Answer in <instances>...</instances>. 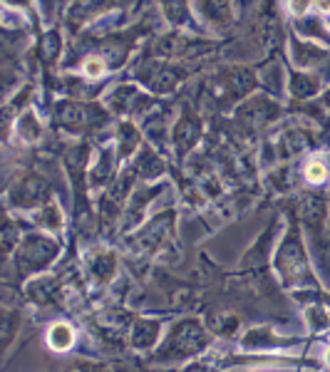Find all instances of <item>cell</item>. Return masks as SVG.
I'll return each mask as SVG.
<instances>
[{"label": "cell", "instance_id": "1", "mask_svg": "<svg viewBox=\"0 0 330 372\" xmlns=\"http://www.w3.org/2000/svg\"><path fill=\"white\" fill-rule=\"evenodd\" d=\"M47 342H50L52 350H67V348H72V342H75V333H72V328H70L67 323H58V325L50 328Z\"/></svg>", "mask_w": 330, "mask_h": 372}, {"label": "cell", "instance_id": "2", "mask_svg": "<svg viewBox=\"0 0 330 372\" xmlns=\"http://www.w3.org/2000/svg\"><path fill=\"white\" fill-rule=\"evenodd\" d=\"M306 176H308V181H313V184H320V181L328 179V169H325L323 162H311L308 169H306Z\"/></svg>", "mask_w": 330, "mask_h": 372}, {"label": "cell", "instance_id": "3", "mask_svg": "<svg viewBox=\"0 0 330 372\" xmlns=\"http://www.w3.org/2000/svg\"><path fill=\"white\" fill-rule=\"evenodd\" d=\"M102 70H104V65L99 60H87L85 62V74L87 77H97V74H102Z\"/></svg>", "mask_w": 330, "mask_h": 372}, {"label": "cell", "instance_id": "4", "mask_svg": "<svg viewBox=\"0 0 330 372\" xmlns=\"http://www.w3.org/2000/svg\"><path fill=\"white\" fill-rule=\"evenodd\" d=\"M308 5H311V0H293V3H291L293 13H306V10H308Z\"/></svg>", "mask_w": 330, "mask_h": 372}, {"label": "cell", "instance_id": "5", "mask_svg": "<svg viewBox=\"0 0 330 372\" xmlns=\"http://www.w3.org/2000/svg\"><path fill=\"white\" fill-rule=\"evenodd\" d=\"M318 8L325 10V13H330V0H318Z\"/></svg>", "mask_w": 330, "mask_h": 372}]
</instances>
